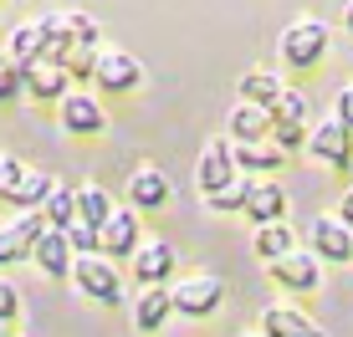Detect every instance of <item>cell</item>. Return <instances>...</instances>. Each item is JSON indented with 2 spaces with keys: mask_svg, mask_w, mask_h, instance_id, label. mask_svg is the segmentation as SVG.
Returning a JSON list of instances; mask_svg holds the SVG:
<instances>
[{
  "mask_svg": "<svg viewBox=\"0 0 353 337\" xmlns=\"http://www.w3.org/2000/svg\"><path fill=\"white\" fill-rule=\"evenodd\" d=\"M230 179H236V159H230V138H215L210 149L200 153V189H205V195H215V189H225Z\"/></svg>",
  "mask_w": 353,
  "mask_h": 337,
  "instance_id": "9",
  "label": "cell"
},
{
  "mask_svg": "<svg viewBox=\"0 0 353 337\" xmlns=\"http://www.w3.org/2000/svg\"><path fill=\"white\" fill-rule=\"evenodd\" d=\"M52 189H57V179H46V174H36V168H26V174H21V184L10 189V199H16L21 210H41Z\"/></svg>",
  "mask_w": 353,
  "mask_h": 337,
  "instance_id": "22",
  "label": "cell"
},
{
  "mask_svg": "<svg viewBox=\"0 0 353 337\" xmlns=\"http://www.w3.org/2000/svg\"><path fill=\"white\" fill-rule=\"evenodd\" d=\"M221 302H225L221 276H190V281H179L169 292V307L185 312V317H210V312H221Z\"/></svg>",
  "mask_w": 353,
  "mask_h": 337,
  "instance_id": "1",
  "label": "cell"
},
{
  "mask_svg": "<svg viewBox=\"0 0 353 337\" xmlns=\"http://www.w3.org/2000/svg\"><path fill=\"white\" fill-rule=\"evenodd\" d=\"M97 250H103V256H128V250H139V220H133L128 210H113L97 225Z\"/></svg>",
  "mask_w": 353,
  "mask_h": 337,
  "instance_id": "7",
  "label": "cell"
},
{
  "mask_svg": "<svg viewBox=\"0 0 353 337\" xmlns=\"http://www.w3.org/2000/svg\"><path fill=\"white\" fill-rule=\"evenodd\" d=\"M272 276L292 292H318L323 271H318V256H307V250H287L282 261H272Z\"/></svg>",
  "mask_w": 353,
  "mask_h": 337,
  "instance_id": "6",
  "label": "cell"
},
{
  "mask_svg": "<svg viewBox=\"0 0 353 337\" xmlns=\"http://www.w3.org/2000/svg\"><path fill=\"white\" fill-rule=\"evenodd\" d=\"M266 128H272V113L256 102H241L236 113H230V143H256Z\"/></svg>",
  "mask_w": 353,
  "mask_h": 337,
  "instance_id": "18",
  "label": "cell"
},
{
  "mask_svg": "<svg viewBox=\"0 0 353 337\" xmlns=\"http://www.w3.org/2000/svg\"><path fill=\"white\" fill-rule=\"evenodd\" d=\"M41 230H46V215H41V210H26L21 220H10L6 230H0V266L21 261V256L36 246V240H41Z\"/></svg>",
  "mask_w": 353,
  "mask_h": 337,
  "instance_id": "4",
  "label": "cell"
},
{
  "mask_svg": "<svg viewBox=\"0 0 353 337\" xmlns=\"http://www.w3.org/2000/svg\"><path fill=\"white\" fill-rule=\"evenodd\" d=\"M169 266H174V250H169V240H143L139 250H133V271H139V281L159 286Z\"/></svg>",
  "mask_w": 353,
  "mask_h": 337,
  "instance_id": "15",
  "label": "cell"
},
{
  "mask_svg": "<svg viewBox=\"0 0 353 337\" xmlns=\"http://www.w3.org/2000/svg\"><path fill=\"white\" fill-rule=\"evenodd\" d=\"M21 174H26V164L10 159V153H0V195H10V189L21 184Z\"/></svg>",
  "mask_w": 353,
  "mask_h": 337,
  "instance_id": "31",
  "label": "cell"
},
{
  "mask_svg": "<svg viewBox=\"0 0 353 337\" xmlns=\"http://www.w3.org/2000/svg\"><path fill=\"white\" fill-rule=\"evenodd\" d=\"M103 107H97L92 98H82V92H67L62 98V128L67 133H103Z\"/></svg>",
  "mask_w": 353,
  "mask_h": 337,
  "instance_id": "13",
  "label": "cell"
},
{
  "mask_svg": "<svg viewBox=\"0 0 353 337\" xmlns=\"http://www.w3.org/2000/svg\"><path fill=\"white\" fill-rule=\"evenodd\" d=\"M77 195V220L82 225H103L108 215H113V204H108V195L97 184H82V189H72Z\"/></svg>",
  "mask_w": 353,
  "mask_h": 337,
  "instance_id": "25",
  "label": "cell"
},
{
  "mask_svg": "<svg viewBox=\"0 0 353 337\" xmlns=\"http://www.w3.org/2000/svg\"><path fill=\"white\" fill-rule=\"evenodd\" d=\"M72 281H77L82 296L108 302V307L123 296V286H118V266H108V256H77V261H72Z\"/></svg>",
  "mask_w": 353,
  "mask_h": 337,
  "instance_id": "2",
  "label": "cell"
},
{
  "mask_svg": "<svg viewBox=\"0 0 353 337\" xmlns=\"http://www.w3.org/2000/svg\"><path fill=\"white\" fill-rule=\"evenodd\" d=\"M333 118H338V123H343L348 133H353V87H343V92H338V113H333Z\"/></svg>",
  "mask_w": 353,
  "mask_h": 337,
  "instance_id": "33",
  "label": "cell"
},
{
  "mask_svg": "<svg viewBox=\"0 0 353 337\" xmlns=\"http://www.w3.org/2000/svg\"><path fill=\"white\" fill-rule=\"evenodd\" d=\"M41 41H46V36H41V26L31 21V26L16 31V41H10V56H16L21 67H31V56H36V46H41Z\"/></svg>",
  "mask_w": 353,
  "mask_h": 337,
  "instance_id": "28",
  "label": "cell"
},
{
  "mask_svg": "<svg viewBox=\"0 0 353 337\" xmlns=\"http://www.w3.org/2000/svg\"><path fill=\"white\" fill-rule=\"evenodd\" d=\"M31 256H36V266H41L46 276H72V261H77L62 230H41V240L31 246Z\"/></svg>",
  "mask_w": 353,
  "mask_h": 337,
  "instance_id": "12",
  "label": "cell"
},
{
  "mask_svg": "<svg viewBox=\"0 0 353 337\" xmlns=\"http://www.w3.org/2000/svg\"><path fill=\"white\" fill-rule=\"evenodd\" d=\"M276 113H282L287 128H297L302 118H307V98H302V92H282V98H276Z\"/></svg>",
  "mask_w": 353,
  "mask_h": 337,
  "instance_id": "30",
  "label": "cell"
},
{
  "mask_svg": "<svg viewBox=\"0 0 353 337\" xmlns=\"http://www.w3.org/2000/svg\"><path fill=\"white\" fill-rule=\"evenodd\" d=\"M128 199H133V204H143V210H159V204H169V179H164L154 164L133 168V179H128Z\"/></svg>",
  "mask_w": 353,
  "mask_h": 337,
  "instance_id": "16",
  "label": "cell"
},
{
  "mask_svg": "<svg viewBox=\"0 0 353 337\" xmlns=\"http://www.w3.org/2000/svg\"><path fill=\"white\" fill-rule=\"evenodd\" d=\"M21 87L31 92V98H67V72L62 67H46V62H36V67H26L21 72Z\"/></svg>",
  "mask_w": 353,
  "mask_h": 337,
  "instance_id": "17",
  "label": "cell"
},
{
  "mask_svg": "<svg viewBox=\"0 0 353 337\" xmlns=\"http://www.w3.org/2000/svg\"><path fill=\"white\" fill-rule=\"evenodd\" d=\"M353 133H348V128L343 123H338V118H327V123H318V128H312V138H307V149L312 153H318V159H327V164H348V149H353V143H348Z\"/></svg>",
  "mask_w": 353,
  "mask_h": 337,
  "instance_id": "14",
  "label": "cell"
},
{
  "mask_svg": "<svg viewBox=\"0 0 353 337\" xmlns=\"http://www.w3.org/2000/svg\"><path fill=\"white\" fill-rule=\"evenodd\" d=\"M323 52H327V26L323 21L302 16V21H292V26L282 31V56L292 67H312Z\"/></svg>",
  "mask_w": 353,
  "mask_h": 337,
  "instance_id": "3",
  "label": "cell"
},
{
  "mask_svg": "<svg viewBox=\"0 0 353 337\" xmlns=\"http://www.w3.org/2000/svg\"><path fill=\"white\" fill-rule=\"evenodd\" d=\"M16 312H21V292L6 281V276H0V322H10Z\"/></svg>",
  "mask_w": 353,
  "mask_h": 337,
  "instance_id": "32",
  "label": "cell"
},
{
  "mask_svg": "<svg viewBox=\"0 0 353 337\" xmlns=\"http://www.w3.org/2000/svg\"><path fill=\"white\" fill-rule=\"evenodd\" d=\"M241 210H246L256 225H272V220H282V210H287V195H282V184H266V179H251V184H246V204H241Z\"/></svg>",
  "mask_w": 353,
  "mask_h": 337,
  "instance_id": "10",
  "label": "cell"
},
{
  "mask_svg": "<svg viewBox=\"0 0 353 337\" xmlns=\"http://www.w3.org/2000/svg\"><path fill=\"white\" fill-rule=\"evenodd\" d=\"M241 337H261V332H241Z\"/></svg>",
  "mask_w": 353,
  "mask_h": 337,
  "instance_id": "36",
  "label": "cell"
},
{
  "mask_svg": "<svg viewBox=\"0 0 353 337\" xmlns=\"http://www.w3.org/2000/svg\"><path fill=\"white\" fill-rule=\"evenodd\" d=\"M21 92H26V87H21V62L6 52V56H0V102H16Z\"/></svg>",
  "mask_w": 353,
  "mask_h": 337,
  "instance_id": "29",
  "label": "cell"
},
{
  "mask_svg": "<svg viewBox=\"0 0 353 337\" xmlns=\"http://www.w3.org/2000/svg\"><path fill=\"white\" fill-rule=\"evenodd\" d=\"M246 184H251V179H241V174H236L225 189L205 195V204H210V210H241V204H246Z\"/></svg>",
  "mask_w": 353,
  "mask_h": 337,
  "instance_id": "26",
  "label": "cell"
},
{
  "mask_svg": "<svg viewBox=\"0 0 353 337\" xmlns=\"http://www.w3.org/2000/svg\"><path fill=\"white\" fill-rule=\"evenodd\" d=\"M230 159H236V168H251V174H266V168H276L287 159V149H266V143H230Z\"/></svg>",
  "mask_w": 353,
  "mask_h": 337,
  "instance_id": "19",
  "label": "cell"
},
{
  "mask_svg": "<svg viewBox=\"0 0 353 337\" xmlns=\"http://www.w3.org/2000/svg\"><path fill=\"white\" fill-rule=\"evenodd\" d=\"M92 72H97V82L113 87V92H128V87H139V82H143V67L133 62V56H123V52H103L92 62Z\"/></svg>",
  "mask_w": 353,
  "mask_h": 337,
  "instance_id": "11",
  "label": "cell"
},
{
  "mask_svg": "<svg viewBox=\"0 0 353 337\" xmlns=\"http://www.w3.org/2000/svg\"><path fill=\"white\" fill-rule=\"evenodd\" d=\"M241 98L272 113V107H276V98H282V82H276L272 72H251V77H241Z\"/></svg>",
  "mask_w": 353,
  "mask_h": 337,
  "instance_id": "23",
  "label": "cell"
},
{
  "mask_svg": "<svg viewBox=\"0 0 353 337\" xmlns=\"http://www.w3.org/2000/svg\"><path fill=\"white\" fill-rule=\"evenodd\" d=\"M169 312H174V307H169V292H164V286H149V292L139 296V307H133V322H139L143 332H159L169 322Z\"/></svg>",
  "mask_w": 353,
  "mask_h": 337,
  "instance_id": "20",
  "label": "cell"
},
{
  "mask_svg": "<svg viewBox=\"0 0 353 337\" xmlns=\"http://www.w3.org/2000/svg\"><path fill=\"white\" fill-rule=\"evenodd\" d=\"M261 337H327L312 317H302L297 307H266L261 312Z\"/></svg>",
  "mask_w": 353,
  "mask_h": 337,
  "instance_id": "8",
  "label": "cell"
},
{
  "mask_svg": "<svg viewBox=\"0 0 353 337\" xmlns=\"http://www.w3.org/2000/svg\"><path fill=\"white\" fill-rule=\"evenodd\" d=\"M348 26H353V6H348Z\"/></svg>",
  "mask_w": 353,
  "mask_h": 337,
  "instance_id": "35",
  "label": "cell"
},
{
  "mask_svg": "<svg viewBox=\"0 0 353 337\" xmlns=\"http://www.w3.org/2000/svg\"><path fill=\"white\" fill-rule=\"evenodd\" d=\"M312 256H318V261H333V266L353 256V230L338 220V215H323V220H312Z\"/></svg>",
  "mask_w": 353,
  "mask_h": 337,
  "instance_id": "5",
  "label": "cell"
},
{
  "mask_svg": "<svg viewBox=\"0 0 353 337\" xmlns=\"http://www.w3.org/2000/svg\"><path fill=\"white\" fill-rule=\"evenodd\" d=\"M62 235H67V246H72V256H97V225H82V220H72Z\"/></svg>",
  "mask_w": 353,
  "mask_h": 337,
  "instance_id": "27",
  "label": "cell"
},
{
  "mask_svg": "<svg viewBox=\"0 0 353 337\" xmlns=\"http://www.w3.org/2000/svg\"><path fill=\"white\" fill-rule=\"evenodd\" d=\"M287 250H297V246H292V225L272 220V225H261V230H256V256L261 261H282Z\"/></svg>",
  "mask_w": 353,
  "mask_h": 337,
  "instance_id": "24",
  "label": "cell"
},
{
  "mask_svg": "<svg viewBox=\"0 0 353 337\" xmlns=\"http://www.w3.org/2000/svg\"><path fill=\"white\" fill-rule=\"evenodd\" d=\"M41 215H46V230H67V225L77 220V195H72L67 184H57L52 195H46Z\"/></svg>",
  "mask_w": 353,
  "mask_h": 337,
  "instance_id": "21",
  "label": "cell"
},
{
  "mask_svg": "<svg viewBox=\"0 0 353 337\" xmlns=\"http://www.w3.org/2000/svg\"><path fill=\"white\" fill-rule=\"evenodd\" d=\"M338 220H343V225H348V230H353V189H348V195H343V204H338Z\"/></svg>",
  "mask_w": 353,
  "mask_h": 337,
  "instance_id": "34",
  "label": "cell"
}]
</instances>
